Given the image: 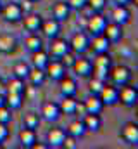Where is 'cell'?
Instances as JSON below:
<instances>
[{
  "instance_id": "33",
  "label": "cell",
  "mask_w": 138,
  "mask_h": 149,
  "mask_svg": "<svg viewBox=\"0 0 138 149\" xmlns=\"http://www.w3.org/2000/svg\"><path fill=\"white\" fill-rule=\"evenodd\" d=\"M30 70H31V66H30L26 61H17V63L14 64V68H12V74L17 76V78L26 80V76H28V73H30Z\"/></svg>"
},
{
  "instance_id": "23",
  "label": "cell",
  "mask_w": 138,
  "mask_h": 149,
  "mask_svg": "<svg viewBox=\"0 0 138 149\" xmlns=\"http://www.w3.org/2000/svg\"><path fill=\"white\" fill-rule=\"evenodd\" d=\"M83 106H85V111L86 113H93V114H100L104 111V102L100 101V97L97 94H90L85 101H83Z\"/></svg>"
},
{
  "instance_id": "4",
  "label": "cell",
  "mask_w": 138,
  "mask_h": 149,
  "mask_svg": "<svg viewBox=\"0 0 138 149\" xmlns=\"http://www.w3.org/2000/svg\"><path fill=\"white\" fill-rule=\"evenodd\" d=\"M117 99H119V104H123L124 108H135L138 102V88L131 83L119 87Z\"/></svg>"
},
{
  "instance_id": "48",
  "label": "cell",
  "mask_w": 138,
  "mask_h": 149,
  "mask_svg": "<svg viewBox=\"0 0 138 149\" xmlns=\"http://www.w3.org/2000/svg\"><path fill=\"white\" fill-rule=\"evenodd\" d=\"M2 148H3V144H0V149H2Z\"/></svg>"
},
{
  "instance_id": "29",
  "label": "cell",
  "mask_w": 138,
  "mask_h": 149,
  "mask_svg": "<svg viewBox=\"0 0 138 149\" xmlns=\"http://www.w3.org/2000/svg\"><path fill=\"white\" fill-rule=\"evenodd\" d=\"M66 134H68V135H72V137H76V139H81V137L86 134V128H85L83 121L78 118V120H72V121L68 125Z\"/></svg>"
},
{
  "instance_id": "38",
  "label": "cell",
  "mask_w": 138,
  "mask_h": 149,
  "mask_svg": "<svg viewBox=\"0 0 138 149\" xmlns=\"http://www.w3.org/2000/svg\"><path fill=\"white\" fill-rule=\"evenodd\" d=\"M74 59H76V54H74L72 50H69V52H66V54H64V56L61 57V61L64 63V66H66V68H71V66H72Z\"/></svg>"
},
{
  "instance_id": "3",
  "label": "cell",
  "mask_w": 138,
  "mask_h": 149,
  "mask_svg": "<svg viewBox=\"0 0 138 149\" xmlns=\"http://www.w3.org/2000/svg\"><path fill=\"white\" fill-rule=\"evenodd\" d=\"M0 16L3 17L5 23L16 24V23H21V19H23V16H24V10H23L21 3H17V2H9V3H5V5H2Z\"/></svg>"
},
{
  "instance_id": "26",
  "label": "cell",
  "mask_w": 138,
  "mask_h": 149,
  "mask_svg": "<svg viewBox=\"0 0 138 149\" xmlns=\"http://www.w3.org/2000/svg\"><path fill=\"white\" fill-rule=\"evenodd\" d=\"M26 80L30 81V85L31 87H41L45 81H47V74H45V70H40V68H33L31 66V70H30V73L26 76Z\"/></svg>"
},
{
  "instance_id": "25",
  "label": "cell",
  "mask_w": 138,
  "mask_h": 149,
  "mask_svg": "<svg viewBox=\"0 0 138 149\" xmlns=\"http://www.w3.org/2000/svg\"><path fill=\"white\" fill-rule=\"evenodd\" d=\"M30 61H31V66H33V68L45 70L47 63L50 61V56H48V52H47L45 49H40V50H34V52H31Z\"/></svg>"
},
{
  "instance_id": "9",
  "label": "cell",
  "mask_w": 138,
  "mask_h": 149,
  "mask_svg": "<svg viewBox=\"0 0 138 149\" xmlns=\"http://www.w3.org/2000/svg\"><path fill=\"white\" fill-rule=\"evenodd\" d=\"M71 50L69 47V40L62 37H55V38H50V45H48V56L50 57H55V59H61L66 52Z\"/></svg>"
},
{
  "instance_id": "47",
  "label": "cell",
  "mask_w": 138,
  "mask_h": 149,
  "mask_svg": "<svg viewBox=\"0 0 138 149\" xmlns=\"http://www.w3.org/2000/svg\"><path fill=\"white\" fill-rule=\"evenodd\" d=\"M0 10H2V2H0Z\"/></svg>"
},
{
  "instance_id": "36",
  "label": "cell",
  "mask_w": 138,
  "mask_h": 149,
  "mask_svg": "<svg viewBox=\"0 0 138 149\" xmlns=\"http://www.w3.org/2000/svg\"><path fill=\"white\" fill-rule=\"evenodd\" d=\"M12 121V109L10 108H7L5 104L3 106H0V123H10Z\"/></svg>"
},
{
  "instance_id": "2",
  "label": "cell",
  "mask_w": 138,
  "mask_h": 149,
  "mask_svg": "<svg viewBox=\"0 0 138 149\" xmlns=\"http://www.w3.org/2000/svg\"><path fill=\"white\" fill-rule=\"evenodd\" d=\"M112 66V61H110V56L109 52H104V54H95V59H93V71L92 76L99 78V80H107V74L109 70Z\"/></svg>"
},
{
  "instance_id": "7",
  "label": "cell",
  "mask_w": 138,
  "mask_h": 149,
  "mask_svg": "<svg viewBox=\"0 0 138 149\" xmlns=\"http://www.w3.org/2000/svg\"><path fill=\"white\" fill-rule=\"evenodd\" d=\"M45 74L48 80L52 81H59L64 74H68V68L64 66V63L61 59H55V57H50V61L47 63L45 66Z\"/></svg>"
},
{
  "instance_id": "6",
  "label": "cell",
  "mask_w": 138,
  "mask_h": 149,
  "mask_svg": "<svg viewBox=\"0 0 138 149\" xmlns=\"http://www.w3.org/2000/svg\"><path fill=\"white\" fill-rule=\"evenodd\" d=\"M71 70H72V73L76 74V76H79V78H90L92 71H93V61L88 59V57H85L83 54L76 56Z\"/></svg>"
},
{
  "instance_id": "11",
  "label": "cell",
  "mask_w": 138,
  "mask_h": 149,
  "mask_svg": "<svg viewBox=\"0 0 138 149\" xmlns=\"http://www.w3.org/2000/svg\"><path fill=\"white\" fill-rule=\"evenodd\" d=\"M40 118H43L45 121L48 123H54L61 118V109H59V102H54V101H45L41 104V109H40Z\"/></svg>"
},
{
  "instance_id": "14",
  "label": "cell",
  "mask_w": 138,
  "mask_h": 149,
  "mask_svg": "<svg viewBox=\"0 0 138 149\" xmlns=\"http://www.w3.org/2000/svg\"><path fill=\"white\" fill-rule=\"evenodd\" d=\"M21 23H23V28H24L28 33H36V31H40V28H41L43 17H41L38 12H24Z\"/></svg>"
},
{
  "instance_id": "43",
  "label": "cell",
  "mask_w": 138,
  "mask_h": 149,
  "mask_svg": "<svg viewBox=\"0 0 138 149\" xmlns=\"http://www.w3.org/2000/svg\"><path fill=\"white\" fill-rule=\"evenodd\" d=\"M116 3H119V5H130L133 0H114Z\"/></svg>"
},
{
  "instance_id": "22",
  "label": "cell",
  "mask_w": 138,
  "mask_h": 149,
  "mask_svg": "<svg viewBox=\"0 0 138 149\" xmlns=\"http://www.w3.org/2000/svg\"><path fill=\"white\" fill-rule=\"evenodd\" d=\"M86 132H99L102 128V116L100 114H93V113H85L81 118Z\"/></svg>"
},
{
  "instance_id": "27",
  "label": "cell",
  "mask_w": 138,
  "mask_h": 149,
  "mask_svg": "<svg viewBox=\"0 0 138 149\" xmlns=\"http://www.w3.org/2000/svg\"><path fill=\"white\" fill-rule=\"evenodd\" d=\"M24 49L31 54L34 50H40V49H43V40L41 37H38V33H28V37L24 38Z\"/></svg>"
},
{
  "instance_id": "39",
  "label": "cell",
  "mask_w": 138,
  "mask_h": 149,
  "mask_svg": "<svg viewBox=\"0 0 138 149\" xmlns=\"http://www.w3.org/2000/svg\"><path fill=\"white\" fill-rule=\"evenodd\" d=\"M66 2L69 3V7L74 9V10H81V9L86 7V0H66Z\"/></svg>"
},
{
  "instance_id": "24",
  "label": "cell",
  "mask_w": 138,
  "mask_h": 149,
  "mask_svg": "<svg viewBox=\"0 0 138 149\" xmlns=\"http://www.w3.org/2000/svg\"><path fill=\"white\" fill-rule=\"evenodd\" d=\"M17 49V38L12 33H0V52L2 54H12Z\"/></svg>"
},
{
  "instance_id": "19",
  "label": "cell",
  "mask_w": 138,
  "mask_h": 149,
  "mask_svg": "<svg viewBox=\"0 0 138 149\" xmlns=\"http://www.w3.org/2000/svg\"><path fill=\"white\" fill-rule=\"evenodd\" d=\"M71 7H69V3L66 0H57L54 5H52V17H55L57 21H61V23H64V21H68L69 16H71Z\"/></svg>"
},
{
  "instance_id": "42",
  "label": "cell",
  "mask_w": 138,
  "mask_h": 149,
  "mask_svg": "<svg viewBox=\"0 0 138 149\" xmlns=\"http://www.w3.org/2000/svg\"><path fill=\"white\" fill-rule=\"evenodd\" d=\"M31 149H50V148H48V144H47V142H40V141H36Z\"/></svg>"
},
{
  "instance_id": "28",
  "label": "cell",
  "mask_w": 138,
  "mask_h": 149,
  "mask_svg": "<svg viewBox=\"0 0 138 149\" xmlns=\"http://www.w3.org/2000/svg\"><path fill=\"white\" fill-rule=\"evenodd\" d=\"M24 104V94H14V92H7L5 95V106L10 108L12 111L21 109Z\"/></svg>"
},
{
  "instance_id": "40",
  "label": "cell",
  "mask_w": 138,
  "mask_h": 149,
  "mask_svg": "<svg viewBox=\"0 0 138 149\" xmlns=\"http://www.w3.org/2000/svg\"><path fill=\"white\" fill-rule=\"evenodd\" d=\"M9 128H7V123H0V144H3L7 139H9Z\"/></svg>"
},
{
  "instance_id": "31",
  "label": "cell",
  "mask_w": 138,
  "mask_h": 149,
  "mask_svg": "<svg viewBox=\"0 0 138 149\" xmlns=\"http://www.w3.org/2000/svg\"><path fill=\"white\" fill-rule=\"evenodd\" d=\"M76 97H62V101L59 102V109H61V114H74V109H76Z\"/></svg>"
},
{
  "instance_id": "16",
  "label": "cell",
  "mask_w": 138,
  "mask_h": 149,
  "mask_svg": "<svg viewBox=\"0 0 138 149\" xmlns=\"http://www.w3.org/2000/svg\"><path fill=\"white\" fill-rule=\"evenodd\" d=\"M40 31L43 33V37H47L48 40H50V38L59 37V35H61V21H57L55 17H50V19H43Z\"/></svg>"
},
{
  "instance_id": "5",
  "label": "cell",
  "mask_w": 138,
  "mask_h": 149,
  "mask_svg": "<svg viewBox=\"0 0 138 149\" xmlns=\"http://www.w3.org/2000/svg\"><path fill=\"white\" fill-rule=\"evenodd\" d=\"M69 47L76 56L86 54L90 50V35L86 31H76L69 40Z\"/></svg>"
},
{
  "instance_id": "35",
  "label": "cell",
  "mask_w": 138,
  "mask_h": 149,
  "mask_svg": "<svg viewBox=\"0 0 138 149\" xmlns=\"http://www.w3.org/2000/svg\"><path fill=\"white\" fill-rule=\"evenodd\" d=\"M86 5L93 10V12H102L107 5V0H86Z\"/></svg>"
},
{
  "instance_id": "41",
  "label": "cell",
  "mask_w": 138,
  "mask_h": 149,
  "mask_svg": "<svg viewBox=\"0 0 138 149\" xmlns=\"http://www.w3.org/2000/svg\"><path fill=\"white\" fill-rule=\"evenodd\" d=\"M85 106H83V102H76V109H74V114H85Z\"/></svg>"
},
{
  "instance_id": "17",
  "label": "cell",
  "mask_w": 138,
  "mask_h": 149,
  "mask_svg": "<svg viewBox=\"0 0 138 149\" xmlns=\"http://www.w3.org/2000/svg\"><path fill=\"white\" fill-rule=\"evenodd\" d=\"M64 139H66V130L61 128V127H54V128H50L47 132V144H48V148H54V149L62 148Z\"/></svg>"
},
{
  "instance_id": "21",
  "label": "cell",
  "mask_w": 138,
  "mask_h": 149,
  "mask_svg": "<svg viewBox=\"0 0 138 149\" xmlns=\"http://www.w3.org/2000/svg\"><path fill=\"white\" fill-rule=\"evenodd\" d=\"M104 35L107 37V40H109L110 43H117V42L123 40L124 31H123V26H121V24L110 21V23L105 24V28H104Z\"/></svg>"
},
{
  "instance_id": "20",
  "label": "cell",
  "mask_w": 138,
  "mask_h": 149,
  "mask_svg": "<svg viewBox=\"0 0 138 149\" xmlns=\"http://www.w3.org/2000/svg\"><path fill=\"white\" fill-rule=\"evenodd\" d=\"M17 139H19V146H21V148L31 149L33 148V144L38 141V137H36V130L28 128V127H23V128L19 130V134H17Z\"/></svg>"
},
{
  "instance_id": "45",
  "label": "cell",
  "mask_w": 138,
  "mask_h": 149,
  "mask_svg": "<svg viewBox=\"0 0 138 149\" xmlns=\"http://www.w3.org/2000/svg\"><path fill=\"white\" fill-rule=\"evenodd\" d=\"M2 88H3V80L0 78V90H2Z\"/></svg>"
},
{
  "instance_id": "32",
  "label": "cell",
  "mask_w": 138,
  "mask_h": 149,
  "mask_svg": "<svg viewBox=\"0 0 138 149\" xmlns=\"http://www.w3.org/2000/svg\"><path fill=\"white\" fill-rule=\"evenodd\" d=\"M40 121H41L40 114L34 113V111H30V113H26V114L23 116V123H24V127L33 128V130H36V128L40 127Z\"/></svg>"
},
{
  "instance_id": "1",
  "label": "cell",
  "mask_w": 138,
  "mask_h": 149,
  "mask_svg": "<svg viewBox=\"0 0 138 149\" xmlns=\"http://www.w3.org/2000/svg\"><path fill=\"white\" fill-rule=\"evenodd\" d=\"M107 78H109V83H112V85H116V87H123V85H126V83L131 81L133 71H131V68H128V66H124V64L110 66Z\"/></svg>"
},
{
  "instance_id": "8",
  "label": "cell",
  "mask_w": 138,
  "mask_h": 149,
  "mask_svg": "<svg viewBox=\"0 0 138 149\" xmlns=\"http://www.w3.org/2000/svg\"><path fill=\"white\" fill-rule=\"evenodd\" d=\"M105 24H107V17L104 16L102 12H93V14L88 17V21H86V33H88L90 37L100 35V33H104Z\"/></svg>"
},
{
  "instance_id": "12",
  "label": "cell",
  "mask_w": 138,
  "mask_h": 149,
  "mask_svg": "<svg viewBox=\"0 0 138 149\" xmlns=\"http://www.w3.org/2000/svg\"><path fill=\"white\" fill-rule=\"evenodd\" d=\"M59 92L62 97H76L78 94V81L74 76L71 74H64L59 80Z\"/></svg>"
},
{
  "instance_id": "15",
  "label": "cell",
  "mask_w": 138,
  "mask_h": 149,
  "mask_svg": "<svg viewBox=\"0 0 138 149\" xmlns=\"http://www.w3.org/2000/svg\"><path fill=\"white\" fill-rule=\"evenodd\" d=\"M110 21H112V23H117V24H121V26L128 24V23L131 21V10H130V7H128V5H119V3H116V7H114L112 12H110Z\"/></svg>"
},
{
  "instance_id": "46",
  "label": "cell",
  "mask_w": 138,
  "mask_h": 149,
  "mask_svg": "<svg viewBox=\"0 0 138 149\" xmlns=\"http://www.w3.org/2000/svg\"><path fill=\"white\" fill-rule=\"evenodd\" d=\"M30 2H40V0H30Z\"/></svg>"
},
{
  "instance_id": "30",
  "label": "cell",
  "mask_w": 138,
  "mask_h": 149,
  "mask_svg": "<svg viewBox=\"0 0 138 149\" xmlns=\"http://www.w3.org/2000/svg\"><path fill=\"white\" fill-rule=\"evenodd\" d=\"M7 92H14V94H24L26 92V80L23 78H17V76H12L7 85H5Z\"/></svg>"
},
{
  "instance_id": "44",
  "label": "cell",
  "mask_w": 138,
  "mask_h": 149,
  "mask_svg": "<svg viewBox=\"0 0 138 149\" xmlns=\"http://www.w3.org/2000/svg\"><path fill=\"white\" fill-rule=\"evenodd\" d=\"M3 104H5V95L0 92V106H3Z\"/></svg>"
},
{
  "instance_id": "10",
  "label": "cell",
  "mask_w": 138,
  "mask_h": 149,
  "mask_svg": "<svg viewBox=\"0 0 138 149\" xmlns=\"http://www.w3.org/2000/svg\"><path fill=\"white\" fill-rule=\"evenodd\" d=\"M119 137L128 146H137L138 144V125L135 121H126L121 127V130H119Z\"/></svg>"
},
{
  "instance_id": "37",
  "label": "cell",
  "mask_w": 138,
  "mask_h": 149,
  "mask_svg": "<svg viewBox=\"0 0 138 149\" xmlns=\"http://www.w3.org/2000/svg\"><path fill=\"white\" fill-rule=\"evenodd\" d=\"M76 141H78L76 137H72V135H68V134H66V139H64V142H62V148L78 149V142H76Z\"/></svg>"
},
{
  "instance_id": "18",
  "label": "cell",
  "mask_w": 138,
  "mask_h": 149,
  "mask_svg": "<svg viewBox=\"0 0 138 149\" xmlns=\"http://www.w3.org/2000/svg\"><path fill=\"white\" fill-rule=\"evenodd\" d=\"M110 45H112V43L107 40V37H105L104 33L90 37V50H92L93 54H104V52H109Z\"/></svg>"
},
{
  "instance_id": "34",
  "label": "cell",
  "mask_w": 138,
  "mask_h": 149,
  "mask_svg": "<svg viewBox=\"0 0 138 149\" xmlns=\"http://www.w3.org/2000/svg\"><path fill=\"white\" fill-rule=\"evenodd\" d=\"M104 85H105V81H104V80H99V78H95V76H90V80H88V92H90V94H97V95H99Z\"/></svg>"
},
{
  "instance_id": "13",
  "label": "cell",
  "mask_w": 138,
  "mask_h": 149,
  "mask_svg": "<svg viewBox=\"0 0 138 149\" xmlns=\"http://www.w3.org/2000/svg\"><path fill=\"white\" fill-rule=\"evenodd\" d=\"M117 94H119V87H116L112 83H105L99 94V97L104 102V106H116V104H119Z\"/></svg>"
}]
</instances>
